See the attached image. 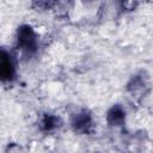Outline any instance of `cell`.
Here are the masks:
<instances>
[{"label":"cell","instance_id":"cell-1","mask_svg":"<svg viewBox=\"0 0 153 153\" xmlns=\"http://www.w3.org/2000/svg\"><path fill=\"white\" fill-rule=\"evenodd\" d=\"M18 45L25 51H33L36 49V35L31 26L23 25L18 29L17 33Z\"/></svg>","mask_w":153,"mask_h":153},{"label":"cell","instance_id":"cell-2","mask_svg":"<svg viewBox=\"0 0 153 153\" xmlns=\"http://www.w3.org/2000/svg\"><path fill=\"white\" fill-rule=\"evenodd\" d=\"M72 127L76 133L86 134L91 130L92 127V118L87 111H81L76 114L72 120Z\"/></svg>","mask_w":153,"mask_h":153},{"label":"cell","instance_id":"cell-3","mask_svg":"<svg viewBox=\"0 0 153 153\" xmlns=\"http://www.w3.org/2000/svg\"><path fill=\"white\" fill-rule=\"evenodd\" d=\"M14 73V68H13V63L11 61V56L6 53L2 51L1 53V62H0V75L1 79L4 81L12 79Z\"/></svg>","mask_w":153,"mask_h":153},{"label":"cell","instance_id":"cell-4","mask_svg":"<svg viewBox=\"0 0 153 153\" xmlns=\"http://www.w3.org/2000/svg\"><path fill=\"white\" fill-rule=\"evenodd\" d=\"M124 111L122 110L121 106L116 105L111 108L106 115V121L110 126H121L124 121Z\"/></svg>","mask_w":153,"mask_h":153},{"label":"cell","instance_id":"cell-5","mask_svg":"<svg viewBox=\"0 0 153 153\" xmlns=\"http://www.w3.org/2000/svg\"><path fill=\"white\" fill-rule=\"evenodd\" d=\"M59 126H60V120L56 116H53V115H44V117L42 120V123H41L42 129L45 130V131H50V130L55 129Z\"/></svg>","mask_w":153,"mask_h":153}]
</instances>
